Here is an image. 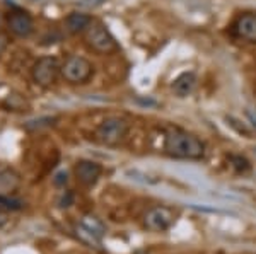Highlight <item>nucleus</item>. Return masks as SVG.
<instances>
[{
    "instance_id": "1",
    "label": "nucleus",
    "mask_w": 256,
    "mask_h": 254,
    "mask_svg": "<svg viewBox=\"0 0 256 254\" xmlns=\"http://www.w3.org/2000/svg\"><path fill=\"white\" fill-rule=\"evenodd\" d=\"M162 149L169 157L183 159V161H202L207 154L204 140H200L195 133L174 126H171L164 135Z\"/></svg>"
},
{
    "instance_id": "2",
    "label": "nucleus",
    "mask_w": 256,
    "mask_h": 254,
    "mask_svg": "<svg viewBox=\"0 0 256 254\" xmlns=\"http://www.w3.org/2000/svg\"><path fill=\"white\" fill-rule=\"evenodd\" d=\"M130 132V123L122 116L104 118L94 130V140L104 147H118L125 142Z\"/></svg>"
},
{
    "instance_id": "3",
    "label": "nucleus",
    "mask_w": 256,
    "mask_h": 254,
    "mask_svg": "<svg viewBox=\"0 0 256 254\" xmlns=\"http://www.w3.org/2000/svg\"><path fill=\"white\" fill-rule=\"evenodd\" d=\"M86 34V44L89 46V50L99 55H111V53H116L120 50V44L116 38L111 34L104 22L101 20H94L90 24V27L84 32Z\"/></svg>"
},
{
    "instance_id": "4",
    "label": "nucleus",
    "mask_w": 256,
    "mask_h": 254,
    "mask_svg": "<svg viewBox=\"0 0 256 254\" xmlns=\"http://www.w3.org/2000/svg\"><path fill=\"white\" fill-rule=\"evenodd\" d=\"M94 75V65L79 55H70L67 60L62 63V77L65 82L72 85L88 84Z\"/></svg>"
},
{
    "instance_id": "5",
    "label": "nucleus",
    "mask_w": 256,
    "mask_h": 254,
    "mask_svg": "<svg viewBox=\"0 0 256 254\" xmlns=\"http://www.w3.org/2000/svg\"><path fill=\"white\" fill-rule=\"evenodd\" d=\"M62 75V63L56 56H41L31 68V79L40 87H52Z\"/></svg>"
},
{
    "instance_id": "6",
    "label": "nucleus",
    "mask_w": 256,
    "mask_h": 254,
    "mask_svg": "<svg viewBox=\"0 0 256 254\" xmlns=\"http://www.w3.org/2000/svg\"><path fill=\"white\" fill-rule=\"evenodd\" d=\"M176 219L178 212L164 205H158L147 210V214L144 215V227L150 232H168L174 225Z\"/></svg>"
},
{
    "instance_id": "7",
    "label": "nucleus",
    "mask_w": 256,
    "mask_h": 254,
    "mask_svg": "<svg viewBox=\"0 0 256 254\" xmlns=\"http://www.w3.org/2000/svg\"><path fill=\"white\" fill-rule=\"evenodd\" d=\"M6 26L12 36L20 39L31 38L34 34V19L28 10L14 9L6 15Z\"/></svg>"
},
{
    "instance_id": "8",
    "label": "nucleus",
    "mask_w": 256,
    "mask_h": 254,
    "mask_svg": "<svg viewBox=\"0 0 256 254\" xmlns=\"http://www.w3.org/2000/svg\"><path fill=\"white\" fill-rule=\"evenodd\" d=\"M74 174H76L77 181H79L82 186L90 188L99 181V178H101L102 166L98 162L82 159V161H77L76 166H74Z\"/></svg>"
},
{
    "instance_id": "9",
    "label": "nucleus",
    "mask_w": 256,
    "mask_h": 254,
    "mask_svg": "<svg viewBox=\"0 0 256 254\" xmlns=\"http://www.w3.org/2000/svg\"><path fill=\"white\" fill-rule=\"evenodd\" d=\"M232 31L239 39L256 44V12H244L234 20Z\"/></svg>"
},
{
    "instance_id": "10",
    "label": "nucleus",
    "mask_w": 256,
    "mask_h": 254,
    "mask_svg": "<svg viewBox=\"0 0 256 254\" xmlns=\"http://www.w3.org/2000/svg\"><path fill=\"white\" fill-rule=\"evenodd\" d=\"M92 22H94L92 15L86 14V12L74 10L64 19V29L70 36L84 34V32L90 27V24H92Z\"/></svg>"
},
{
    "instance_id": "11",
    "label": "nucleus",
    "mask_w": 256,
    "mask_h": 254,
    "mask_svg": "<svg viewBox=\"0 0 256 254\" xmlns=\"http://www.w3.org/2000/svg\"><path fill=\"white\" fill-rule=\"evenodd\" d=\"M20 186V176L14 167L0 162V196H12Z\"/></svg>"
},
{
    "instance_id": "12",
    "label": "nucleus",
    "mask_w": 256,
    "mask_h": 254,
    "mask_svg": "<svg viewBox=\"0 0 256 254\" xmlns=\"http://www.w3.org/2000/svg\"><path fill=\"white\" fill-rule=\"evenodd\" d=\"M196 82H198V77L195 72H183L172 80L171 91L176 97H181V99H183V97L192 96L196 87Z\"/></svg>"
},
{
    "instance_id": "13",
    "label": "nucleus",
    "mask_w": 256,
    "mask_h": 254,
    "mask_svg": "<svg viewBox=\"0 0 256 254\" xmlns=\"http://www.w3.org/2000/svg\"><path fill=\"white\" fill-rule=\"evenodd\" d=\"M76 236L79 237L80 243H84L86 246H89V248L99 249V246H101V239H99L98 236H94L92 232H90L88 227H84L82 224H79L76 227Z\"/></svg>"
},
{
    "instance_id": "14",
    "label": "nucleus",
    "mask_w": 256,
    "mask_h": 254,
    "mask_svg": "<svg viewBox=\"0 0 256 254\" xmlns=\"http://www.w3.org/2000/svg\"><path fill=\"white\" fill-rule=\"evenodd\" d=\"M80 224L84 225V227H88L94 236L99 237V239H102V236L106 234V225L102 224L101 219H98V217H94V215H86L84 219L80 220Z\"/></svg>"
},
{
    "instance_id": "15",
    "label": "nucleus",
    "mask_w": 256,
    "mask_h": 254,
    "mask_svg": "<svg viewBox=\"0 0 256 254\" xmlns=\"http://www.w3.org/2000/svg\"><path fill=\"white\" fill-rule=\"evenodd\" d=\"M229 161L232 164V167L236 169V173H248L251 169V164L246 157L242 155H229Z\"/></svg>"
},
{
    "instance_id": "16",
    "label": "nucleus",
    "mask_w": 256,
    "mask_h": 254,
    "mask_svg": "<svg viewBox=\"0 0 256 254\" xmlns=\"http://www.w3.org/2000/svg\"><path fill=\"white\" fill-rule=\"evenodd\" d=\"M22 207V203L19 200L12 198V196H0V208H6V210H18Z\"/></svg>"
},
{
    "instance_id": "17",
    "label": "nucleus",
    "mask_w": 256,
    "mask_h": 254,
    "mask_svg": "<svg viewBox=\"0 0 256 254\" xmlns=\"http://www.w3.org/2000/svg\"><path fill=\"white\" fill-rule=\"evenodd\" d=\"M7 48H9V36L6 32H0V56L6 53Z\"/></svg>"
},
{
    "instance_id": "18",
    "label": "nucleus",
    "mask_w": 256,
    "mask_h": 254,
    "mask_svg": "<svg viewBox=\"0 0 256 254\" xmlns=\"http://www.w3.org/2000/svg\"><path fill=\"white\" fill-rule=\"evenodd\" d=\"M67 173H64V171H62V173H58L55 176V179H53V183L56 184V186H64L65 183H67Z\"/></svg>"
},
{
    "instance_id": "19",
    "label": "nucleus",
    "mask_w": 256,
    "mask_h": 254,
    "mask_svg": "<svg viewBox=\"0 0 256 254\" xmlns=\"http://www.w3.org/2000/svg\"><path fill=\"white\" fill-rule=\"evenodd\" d=\"M7 220H9V217H7V212L4 210V208H0V229H2L4 225L7 224Z\"/></svg>"
},
{
    "instance_id": "20",
    "label": "nucleus",
    "mask_w": 256,
    "mask_h": 254,
    "mask_svg": "<svg viewBox=\"0 0 256 254\" xmlns=\"http://www.w3.org/2000/svg\"><path fill=\"white\" fill-rule=\"evenodd\" d=\"M4 24H6V17H4L2 10H0V32H2V27H4Z\"/></svg>"
}]
</instances>
